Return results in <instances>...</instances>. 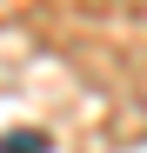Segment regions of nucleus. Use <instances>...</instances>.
Returning <instances> with one entry per match:
<instances>
[{"label": "nucleus", "mask_w": 147, "mask_h": 153, "mask_svg": "<svg viewBox=\"0 0 147 153\" xmlns=\"http://www.w3.org/2000/svg\"><path fill=\"white\" fill-rule=\"evenodd\" d=\"M0 153H47V133H0Z\"/></svg>", "instance_id": "obj_1"}]
</instances>
